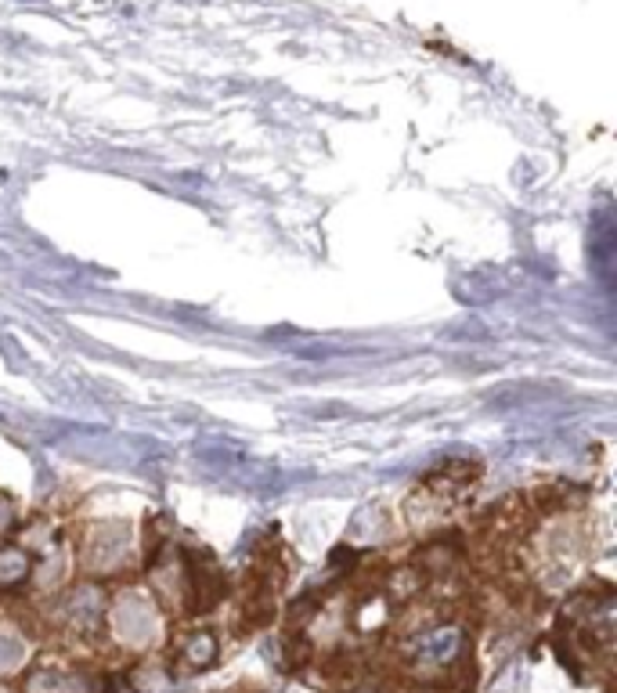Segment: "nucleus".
<instances>
[{
    "mask_svg": "<svg viewBox=\"0 0 617 693\" xmlns=\"http://www.w3.org/2000/svg\"><path fill=\"white\" fill-rule=\"evenodd\" d=\"M462 643H466L462 628L441 625V628L423 632L419 643H412V650H416V657H419L423 664H452V661L462 653Z\"/></svg>",
    "mask_w": 617,
    "mask_h": 693,
    "instance_id": "obj_1",
    "label": "nucleus"
},
{
    "mask_svg": "<svg viewBox=\"0 0 617 693\" xmlns=\"http://www.w3.org/2000/svg\"><path fill=\"white\" fill-rule=\"evenodd\" d=\"M69 625L80 628V632H94L98 628V617H102V592L94 585H80L73 596H69Z\"/></svg>",
    "mask_w": 617,
    "mask_h": 693,
    "instance_id": "obj_2",
    "label": "nucleus"
},
{
    "mask_svg": "<svg viewBox=\"0 0 617 693\" xmlns=\"http://www.w3.org/2000/svg\"><path fill=\"white\" fill-rule=\"evenodd\" d=\"M30 693H91V682L80 671H58V668H44L37 675H30Z\"/></svg>",
    "mask_w": 617,
    "mask_h": 693,
    "instance_id": "obj_3",
    "label": "nucleus"
},
{
    "mask_svg": "<svg viewBox=\"0 0 617 693\" xmlns=\"http://www.w3.org/2000/svg\"><path fill=\"white\" fill-rule=\"evenodd\" d=\"M30 571H33V560H30L26 549H19V546H4V549H0V589L22 585V582L30 578Z\"/></svg>",
    "mask_w": 617,
    "mask_h": 693,
    "instance_id": "obj_4",
    "label": "nucleus"
},
{
    "mask_svg": "<svg viewBox=\"0 0 617 693\" xmlns=\"http://www.w3.org/2000/svg\"><path fill=\"white\" fill-rule=\"evenodd\" d=\"M184 664L188 668H210L213 664V657H217V639H213V632H195V635H188V643H184Z\"/></svg>",
    "mask_w": 617,
    "mask_h": 693,
    "instance_id": "obj_5",
    "label": "nucleus"
},
{
    "mask_svg": "<svg viewBox=\"0 0 617 693\" xmlns=\"http://www.w3.org/2000/svg\"><path fill=\"white\" fill-rule=\"evenodd\" d=\"M22 657H26V643L15 632H0V671L15 668Z\"/></svg>",
    "mask_w": 617,
    "mask_h": 693,
    "instance_id": "obj_6",
    "label": "nucleus"
},
{
    "mask_svg": "<svg viewBox=\"0 0 617 693\" xmlns=\"http://www.w3.org/2000/svg\"><path fill=\"white\" fill-rule=\"evenodd\" d=\"M362 693H372V689H362Z\"/></svg>",
    "mask_w": 617,
    "mask_h": 693,
    "instance_id": "obj_7",
    "label": "nucleus"
}]
</instances>
